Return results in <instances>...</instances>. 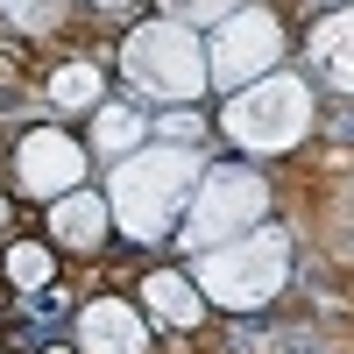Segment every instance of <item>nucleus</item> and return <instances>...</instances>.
<instances>
[{
  "instance_id": "nucleus-1",
  "label": "nucleus",
  "mask_w": 354,
  "mask_h": 354,
  "mask_svg": "<svg viewBox=\"0 0 354 354\" xmlns=\"http://www.w3.org/2000/svg\"><path fill=\"white\" fill-rule=\"evenodd\" d=\"M36 312H43V319H57V312H71V290H64V283H57V290H36Z\"/></svg>"
}]
</instances>
